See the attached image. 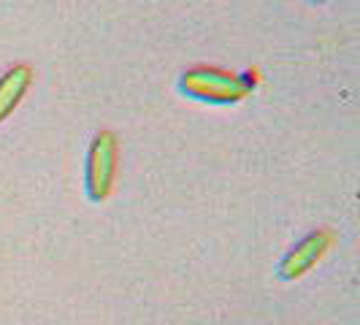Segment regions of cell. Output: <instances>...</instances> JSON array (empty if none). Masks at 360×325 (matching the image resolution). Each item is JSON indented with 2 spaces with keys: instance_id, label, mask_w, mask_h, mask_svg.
<instances>
[{
  "instance_id": "3",
  "label": "cell",
  "mask_w": 360,
  "mask_h": 325,
  "mask_svg": "<svg viewBox=\"0 0 360 325\" xmlns=\"http://www.w3.org/2000/svg\"><path fill=\"white\" fill-rule=\"evenodd\" d=\"M333 244H336V234H333L330 228H317V231H311L307 238H301V241L285 255V260L279 263V276L288 279V282L290 279L307 276L309 271L314 269L325 255L330 253Z\"/></svg>"
},
{
  "instance_id": "5",
  "label": "cell",
  "mask_w": 360,
  "mask_h": 325,
  "mask_svg": "<svg viewBox=\"0 0 360 325\" xmlns=\"http://www.w3.org/2000/svg\"><path fill=\"white\" fill-rule=\"evenodd\" d=\"M314 3H328V0H314Z\"/></svg>"
},
{
  "instance_id": "1",
  "label": "cell",
  "mask_w": 360,
  "mask_h": 325,
  "mask_svg": "<svg viewBox=\"0 0 360 325\" xmlns=\"http://www.w3.org/2000/svg\"><path fill=\"white\" fill-rule=\"evenodd\" d=\"M179 90L195 101H206V103H238L250 95L252 82L247 76L222 71V68L198 65V68L181 73Z\"/></svg>"
},
{
  "instance_id": "2",
  "label": "cell",
  "mask_w": 360,
  "mask_h": 325,
  "mask_svg": "<svg viewBox=\"0 0 360 325\" xmlns=\"http://www.w3.org/2000/svg\"><path fill=\"white\" fill-rule=\"evenodd\" d=\"M120 171V141L111 130H101L87 152V196L95 203L106 200Z\"/></svg>"
},
{
  "instance_id": "4",
  "label": "cell",
  "mask_w": 360,
  "mask_h": 325,
  "mask_svg": "<svg viewBox=\"0 0 360 325\" xmlns=\"http://www.w3.org/2000/svg\"><path fill=\"white\" fill-rule=\"evenodd\" d=\"M33 84V68L30 65H11L0 76V125L14 114Z\"/></svg>"
}]
</instances>
